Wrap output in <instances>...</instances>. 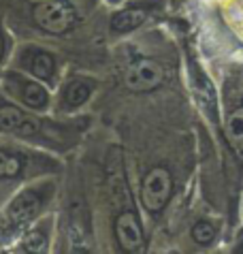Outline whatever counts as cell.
Listing matches in <instances>:
<instances>
[{"mask_svg": "<svg viewBox=\"0 0 243 254\" xmlns=\"http://www.w3.org/2000/svg\"><path fill=\"white\" fill-rule=\"evenodd\" d=\"M19 66L26 70V73H30L34 79H39V81H54V77H56V58H54V54H49L45 52V49H39V47H26L24 52L19 54Z\"/></svg>", "mask_w": 243, "mask_h": 254, "instance_id": "obj_6", "label": "cell"}, {"mask_svg": "<svg viewBox=\"0 0 243 254\" xmlns=\"http://www.w3.org/2000/svg\"><path fill=\"white\" fill-rule=\"evenodd\" d=\"M4 90L11 98H15L19 105H24L30 111H45L49 107V90L43 83L30 79V77L17 73V70H9L4 75Z\"/></svg>", "mask_w": 243, "mask_h": 254, "instance_id": "obj_3", "label": "cell"}, {"mask_svg": "<svg viewBox=\"0 0 243 254\" xmlns=\"http://www.w3.org/2000/svg\"><path fill=\"white\" fill-rule=\"evenodd\" d=\"M190 235L198 246H209L213 239H216V227L207 220H198L194 227H192Z\"/></svg>", "mask_w": 243, "mask_h": 254, "instance_id": "obj_14", "label": "cell"}, {"mask_svg": "<svg viewBox=\"0 0 243 254\" xmlns=\"http://www.w3.org/2000/svg\"><path fill=\"white\" fill-rule=\"evenodd\" d=\"M49 227L52 222L49 220H43L39 224H34L24 235L19 244V250H30V252H45L47 246H49Z\"/></svg>", "mask_w": 243, "mask_h": 254, "instance_id": "obj_11", "label": "cell"}, {"mask_svg": "<svg viewBox=\"0 0 243 254\" xmlns=\"http://www.w3.org/2000/svg\"><path fill=\"white\" fill-rule=\"evenodd\" d=\"M116 237L120 248L126 252H137L143 248V229L132 209L122 211L116 218Z\"/></svg>", "mask_w": 243, "mask_h": 254, "instance_id": "obj_7", "label": "cell"}, {"mask_svg": "<svg viewBox=\"0 0 243 254\" xmlns=\"http://www.w3.org/2000/svg\"><path fill=\"white\" fill-rule=\"evenodd\" d=\"M24 171V156L6 147H0V180H11Z\"/></svg>", "mask_w": 243, "mask_h": 254, "instance_id": "obj_12", "label": "cell"}, {"mask_svg": "<svg viewBox=\"0 0 243 254\" xmlns=\"http://www.w3.org/2000/svg\"><path fill=\"white\" fill-rule=\"evenodd\" d=\"M162 81V68L154 60H137L128 66L124 75V83L130 92H149L158 88Z\"/></svg>", "mask_w": 243, "mask_h": 254, "instance_id": "obj_5", "label": "cell"}, {"mask_svg": "<svg viewBox=\"0 0 243 254\" xmlns=\"http://www.w3.org/2000/svg\"><path fill=\"white\" fill-rule=\"evenodd\" d=\"M171 194H173V175L167 167H152L143 175L139 196L145 211H149V214L162 211L167 207Z\"/></svg>", "mask_w": 243, "mask_h": 254, "instance_id": "obj_2", "label": "cell"}, {"mask_svg": "<svg viewBox=\"0 0 243 254\" xmlns=\"http://www.w3.org/2000/svg\"><path fill=\"white\" fill-rule=\"evenodd\" d=\"M28 2H32V4H45V2H56V0H28Z\"/></svg>", "mask_w": 243, "mask_h": 254, "instance_id": "obj_16", "label": "cell"}, {"mask_svg": "<svg viewBox=\"0 0 243 254\" xmlns=\"http://www.w3.org/2000/svg\"><path fill=\"white\" fill-rule=\"evenodd\" d=\"M96 90V81L94 79H85V77H75L70 79L62 90V101H60V109L64 111H73L79 109L81 105L90 101V96Z\"/></svg>", "mask_w": 243, "mask_h": 254, "instance_id": "obj_9", "label": "cell"}, {"mask_svg": "<svg viewBox=\"0 0 243 254\" xmlns=\"http://www.w3.org/2000/svg\"><path fill=\"white\" fill-rule=\"evenodd\" d=\"M77 15L75 6L68 0H56V2H45V4H37L34 9V22L41 30H45L49 34H64L77 24Z\"/></svg>", "mask_w": 243, "mask_h": 254, "instance_id": "obj_4", "label": "cell"}, {"mask_svg": "<svg viewBox=\"0 0 243 254\" xmlns=\"http://www.w3.org/2000/svg\"><path fill=\"white\" fill-rule=\"evenodd\" d=\"M4 49H6V43H4V34H2V30H0V62H2V58H4Z\"/></svg>", "mask_w": 243, "mask_h": 254, "instance_id": "obj_15", "label": "cell"}, {"mask_svg": "<svg viewBox=\"0 0 243 254\" xmlns=\"http://www.w3.org/2000/svg\"><path fill=\"white\" fill-rule=\"evenodd\" d=\"M109 2H120V0H109Z\"/></svg>", "mask_w": 243, "mask_h": 254, "instance_id": "obj_18", "label": "cell"}, {"mask_svg": "<svg viewBox=\"0 0 243 254\" xmlns=\"http://www.w3.org/2000/svg\"><path fill=\"white\" fill-rule=\"evenodd\" d=\"M0 130L6 132V135L32 137L41 130V122L21 109L4 107V109H0Z\"/></svg>", "mask_w": 243, "mask_h": 254, "instance_id": "obj_8", "label": "cell"}, {"mask_svg": "<svg viewBox=\"0 0 243 254\" xmlns=\"http://www.w3.org/2000/svg\"><path fill=\"white\" fill-rule=\"evenodd\" d=\"M54 192V186L47 182L41 186H32V188H24L19 190V192L13 196L11 203L6 205L4 209V227L9 233H15L19 231L21 227H26V224H30L34 218L41 214L43 205L47 203V199L52 196Z\"/></svg>", "mask_w": 243, "mask_h": 254, "instance_id": "obj_1", "label": "cell"}, {"mask_svg": "<svg viewBox=\"0 0 243 254\" xmlns=\"http://www.w3.org/2000/svg\"><path fill=\"white\" fill-rule=\"evenodd\" d=\"M228 137H231L233 145L237 147V152L243 154V109L235 111L228 118Z\"/></svg>", "mask_w": 243, "mask_h": 254, "instance_id": "obj_13", "label": "cell"}, {"mask_svg": "<svg viewBox=\"0 0 243 254\" xmlns=\"http://www.w3.org/2000/svg\"><path fill=\"white\" fill-rule=\"evenodd\" d=\"M237 252H243V242H241V244L237 246Z\"/></svg>", "mask_w": 243, "mask_h": 254, "instance_id": "obj_17", "label": "cell"}, {"mask_svg": "<svg viewBox=\"0 0 243 254\" xmlns=\"http://www.w3.org/2000/svg\"><path fill=\"white\" fill-rule=\"evenodd\" d=\"M147 9H141V6H128V9H122L118 13H113L109 28L113 34H128L132 30H137L145 24L147 19Z\"/></svg>", "mask_w": 243, "mask_h": 254, "instance_id": "obj_10", "label": "cell"}]
</instances>
